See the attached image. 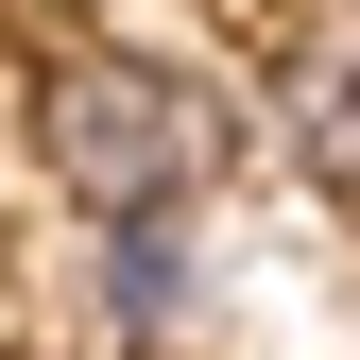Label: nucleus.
<instances>
[{
	"label": "nucleus",
	"mask_w": 360,
	"mask_h": 360,
	"mask_svg": "<svg viewBox=\"0 0 360 360\" xmlns=\"http://www.w3.org/2000/svg\"><path fill=\"white\" fill-rule=\"evenodd\" d=\"M18 138L34 172L86 206V223H189L223 172H240V103L189 69V52H138V34H34L18 69Z\"/></svg>",
	"instance_id": "f257e3e1"
},
{
	"label": "nucleus",
	"mask_w": 360,
	"mask_h": 360,
	"mask_svg": "<svg viewBox=\"0 0 360 360\" xmlns=\"http://www.w3.org/2000/svg\"><path fill=\"white\" fill-rule=\"evenodd\" d=\"M86 309H103V360H172L189 309H206L189 223H86Z\"/></svg>",
	"instance_id": "f03ea898"
},
{
	"label": "nucleus",
	"mask_w": 360,
	"mask_h": 360,
	"mask_svg": "<svg viewBox=\"0 0 360 360\" xmlns=\"http://www.w3.org/2000/svg\"><path fill=\"white\" fill-rule=\"evenodd\" d=\"M275 138L360 206V34H292L275 52Z\"/></svg>",
	"instance_id": "7ed1b4c3"
}]
</instances>
